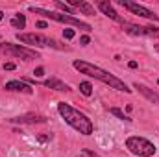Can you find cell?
I'll use <instances>...</instances> for the list:
<instances>
[{
	"mask_svg": "<svg viewBox=\"0 0 159 157\" xmlns=\"http://www.w3.org/2000/svg\"><path fill=\"white\" fill-rule=\"evenodd\" d=\"M72 65H74V69H76V70H80L81 74H85V76H89V78L98 79V81H102V83L109 85L111 89L124 91V92H131V89H129V87H128L122 79H119L117 76H113L111 72H107V70H104V69H100V67H96V65H93V63H87V61L76 59Z\"/></svg>",
	"mask_w": 159,
	"mask_h": 157,
	"instance_id": "6da1fadb",
	"label": "cell"
},
{
	"mask_svg": "<svg viewBox=\"0 0 159 157\" xmlns=\"http://www.w3.org/2000/svg\"><path fill=\"white\" fill-rule=\"evenodd\" d=\"M57 111H59V115L63 117V120H65L70 128H74L76 131L83 133V135H91V133L94 131V126H93V122L89 120V117H87L85 113L78 111V109H74L72 105H69V104H65V102H59V104H57Z\"/></svg>",
	"mask_w": 159,
	"mask_h": 157,
	"instance_id": "7a4b0ae2",
	"label": "cell"
},
{
	"mask_svg": "<svg viewBox=\"0 0 159 157\" xmlns=\"http://www.w3.org/2000/svg\"><path fill=\"white\" fill-rule=\"evenodd\" d=\"M30 11H32V13H37V15H44L46 19H52V20H56V22H63V24L76 26V28L85 30V32H91V30H93V26H91V24H87V22L80 20V19H76V17H72V15H65V13H57V11H48V9L35 7V6H32V7H30Z\"/></svg>",
	"mask_w": 159,
	"mask_h": 157,
	"instance_id": "3957f363",
	"label": "cell"
},
{
	"mask_svg": "<svg viewBox=\"0 0 159 157\" xmlns=\"http://www.w3.org/2000/svg\"><path fill=\"white\" fill-rule=\"evenodd\" d=\"M126 148L131 154H135V155H139V157H152L156 154L154 142H150L144 137H129L126 141Z\"/></svg>",
	"mask_w": 159,
	"mask_h": 157,
	"instance_id": "277c9868",
	"label": "cell"
},
{
	"mask_svg": "<svg viewBox=\"0 0 159 157\" xmlns=\"http://www.w3.org/2000/svg\"><path fill=\"white\" fill-rule=\"evenodd\" d=\"M17 39L22 44H28V46H50L56 50H65V46L59 44L56 39H50V37L39 35V34H17Z\"/></svg>",
	"mask_w": 159,
	"mask_h": 157,
	"instance_id": "5b68a950",
	"label": "cell"
},
{
	"mask_svg": "<svg viewBox=\"0 0 159 157\" xmlns=\"http://www.w3.org/2000/svg\"><path fill=\"white\" fill-rule=\"evenodd\" d=\"M0 52L2 54H7V56H13V57H20V59H37L39 57V52L28 48V46H22V44H11V43H0Z\"/></svg>",
	"mask_w": 159,
	"mask_h": 157,
	"instance_id": "8992f818",
	"label": "cell"
},
{
	"mask_svg": "<svg viewBox=\"0 0 159 157\" xmlns=\"http://www.w3.org/2000/svg\"><path fill=\"white\" fill-rule=\"evenodd\" d=\"M122 30L135 37H159V28L156 26H137L131 22H122Z\"/></svg>",
	"mask_w": 159,
	"mask_h": 157,
	"instance_id": "52a82bcc",
	"label": "cell"
},
{
	"mask_svg": "<svg viewBox=\"0 0 159 157\" xmlns=\"http://www.w3.org/2000/svg\"><path fill=\"white\" fill-rule=\"evenodd\" d=\"M119 4L124 7V9L131 11L133 15H139V17L150 19V20H159V15H157V13H154L152 9H148V7H144V6H141V4H137V2H129V0H119Z\"/></svg>",
	"mask_w": 159,
	"mask_h": 157,
	"instance_id": "ba28073f",
	"label": "cell"
},
{
	"mask_svg": "<svg viewBox=\"0 0 159 157\" xmlns=\"http://www.w3.org/2000/svg\"><path fill=\"white\" fill-rule=\"evenodd\" d=\"M98 9H100V11H102V13H104L106 17H109V19L117 20V22H120V24L124 22V20H122V17H120L119 13H117V11L113 9L111 2H107V0H100V2H98Z\"/></svg>",
	"mask_w": 159,
	"mask_h": 157,
	"instance_id": "9c48e42d",
	"label": "cell"
},
{
	"mask_svg": "<svg viewBox=\"0 0 159 157\" xmlns=\"http://www.w3.org/2000/svg\"><path fill=\"white\" fill-rule=\"evenodd\" d=\"M4 89H6V91H17V92L32 94V87H30L26 81H20V79H11V81H7Z\"/></svg>",
	"mask_w": 159,
	"mask_h": 157,
	"instance_id": "30bf717a",
	"label": "cell"
},
{
	"mask_svg": "<svg viewBox=\"0 0 159 157\" xmlns=\"http://www.w3.org/2000/svg\"><path fill=\"white\" fill-rule=\"evenodd\" d=\"M133 87H135V89H137V91H139L143 96H146V98H148L152 104H157V105H159V94L156 92V91L148 89V87H146V85H143V83H135Z\"/></svg>",
	"mask_w": 159,
	"mask_h": 157,
	"instance_id": "8fae6325",
	"label": "cell"
},
{
	"mask_svg": "<svg viewBox=\"0 0 159 157\" xmlns=\"http://www.w3.org/2000/svg\"><path fill=\"white\" fill-rule=\"evenodd\" d=\"M69 4H70L72 7L80 9L83 15H89V17H93V15H94V7H93L89 2H85V0H69Z\"/></svg>",
	"mask_w": 159,
	"mask_h": 157,
	"instance_id": "7c38bea8",
	"label": "cell"
},
{
	"mask_svg": "<svg viewBox=\"0 0 159 157\" xmlns=\"http://www.w3.org/2000/svg\"><path fill=\"white\" fill-rule=\"evenodd\" d=\"M46 118L43 115H22V117L11 118V122H17V124H41L44 122Z\"/></svg>",
	"mask_w": 159,
	"mask_h": 157,
	"instance_id": "4fadbf2b",
	"label": "cell"
},
{
	"mask_svg": "<svg viewBox=\"0 0 159 157\" xmlns=\"http://www.w3.org/2000/svg\"><path fill=\"white\" fill-rule=\"evenodd\" d=\"M44 87H50V89H56V91H70L67 83H63V81H59V79H56V78L46 79L44 81Z\"/></svg>",
	"mask_w": 159,
	"mask_h": 157,
	"instance_id": "5bb4252c",
	"label": "cell"
},
{
	"mask_svg": "<svg viewBox=\"0 0 159 157\" xmlns=\"http://www.w3.org/2000/svg\"><path fill=\"white\" fill-rule=\"evenodd\" d=\"M11 26H13L15 30H22V28L26 26V17H24L22 13H17V15L11 19Z\"/></svg>",
	"mask_w": 159,
	"mask_h": 157,
	"instance_id": "9a60e30c",
	"label": "cell"
},
{
	"mask_svg": "<svg viewBox=\"0 0 159 157\" xmlns=\"http://www.w3.org/2000/svg\"><path fill=\"white\" fill-rule=\"evenodd\" d=\"M80 92L85 94V96H91V94H93V85H91L89 81H81V83H80Z\"/></svg>",
	"mask_w": 159,
	"mask_h": 157,
	"instance_id": "2e32d148",
	"label": "cell"
},
{
	"mask_svg": "<svg viewBox=\"0 0 159 157\" xmlns=\"http://www.w3.org/2000/svg\"><path fill=\"white\" fill-rule=\"evenodd\" d=\"M109 113H111V115H115L117 118H120V120H124V122H131V118L128 117V115H124L119 107H111V109H109Z\"/></svg>",
	"mask_w": 159,
	"mask_h": 157,
	"instance_id": "e0dca14e",
	"label": "cell"
},
{
	"mask_svg": "<svg viewBox=\"0 0 159 157\" xmlns=\"http://www.w3.org/2000/svg\"><path fill=\"white\" fill-rule=\"evenodd\" d=\"M56 7H59V9H63V11H67V15H72V9L67 6V4H63V2H59V0H56Z\"/></svg>",
	"mask_w": 159,
	"mask_h": 157,
	"instance_id": "ac0fdd59",
	"label": "cell"
},
{
	"mask_svg": "<svg viewBox=\"0 0 159 157\" xmlns=\"http://www.w3.org/2000/svg\"><path fill=\"white\" fill-rule=\"evenodd\" d=\"M63 37L65 39H72L74 37V30H63Z\"/></svg>",
	"mask_w": 159,
	"mask_h": 157,
	"instance_id": "d6986e66",
	"label": "cell"
},
{
	"mask_svg": "<svg viewBox=\"0 0 159 157\" xmlns=\"http://www.w3.org/2000/svg\"><path fill=\"white\" fill-rule=\"evenodd\" d=\"M89 35H81V37H80V44H83V46H85V44H89Z\"/></svg>",
	"mask_w": 159,
	"mask_h": 157,
	"instance_id": "ffe728a7",
	"label": "cell"
},
{
	"mask_svg": "<svg viewBox=\"0 0 159 157\" xmlns=\"http://www.w3.org/2000/svg\"><path fill=\"white\" fill-rule=\"evenodd\" d=\"M34 74H35V76H37V78H39V76H43V74H44V69H43V67H37V69H35V72H34Z\"/></svg>",
	"mask_w": 159,
	"mask_h": 157,
	"instance_id": "44dd1931",
	"label": "cell"
},
{
	"mask_svg": "<svg viewBox=\"0 0 159 157\" xmlns=\"http://www.w3.org/2000/svg\"><path fill=\"white\" fill-rule=\"evenodd\" d=\"M15 69V63H6L4 65V70H13Z\"/></svg>",
	"mask_w": 159,
	"mask_h": 157,
	"instance_id": "7402d4cb",
	"label": "cell"
},
{
	"mask_svg": "<svg viewBox=\"0 0 159 157\" xmlns=\"http://www.w3.org/2000/svg\"><path fill=\"white\" fill-rule=\"evenodd\" d=\"M46 26H48V24H46L44 20H39V22H37V28H46Z\"/></svg>",
	"mask_w": 159,
	"mask_h": 157,
	"instance_id": "603a6c76",
	"label": "cell"
},
{
	"mask_svg": "<svg viewBox=\"0 0 159 157\" xmlns=\"http://www.w3.org/2000/svg\"><path fill=\"white\" fill-rule=\"evenodd\" d=\"M128 65H129V69H137V63H135V61H129Z\"/></svg>",
	"mask_w": 159,
	"mask_h": 157,
	"instance_id": "cb8c5ba5",
	"label": "cell"
},
{
	"mask_svg": "<svg viewBox=\"0 0 159 157\" xmlns=\"http://www.w3.org/2000/svg\"><path fill=\"white\" fill-rule=\"evenodd\" d=\"M2 19H4V13H2V11H0V20H2Z\"/></svg>",
	"mask_w": 159,
	"mask_h": 157,
	"instance_id": "d4e9b609",
	"label": "cell"
},
{
	"mask_svg": "<svg viewBox=\"0 0 159 157\" xmlns=\"http://www.w3.org/2000/svg\"><path fill=\"white\" fill-rule=\"evenodd\" d=\"M156 50H157V52H159V44H156Z\"/></svg>",
	"mask_w": 159,
	"mask_h": 157,
	"instance_id": "484cf974",
	"label": "cell"
},
{
	"mask_svg": "<svg viewBox=\"0 0 159 157\" xmlns=\"http://www.w3.org/2000/svg\"><path fill=\"white\" fill-rule=\"evenodd\" d=\"M157 83H159V81H157Z\"/></svg>",
	"mask_w": 159,
	"mask_h": 157,
	"instance_id": "4316f807",
	"label": "cell"
}]
</instances>
